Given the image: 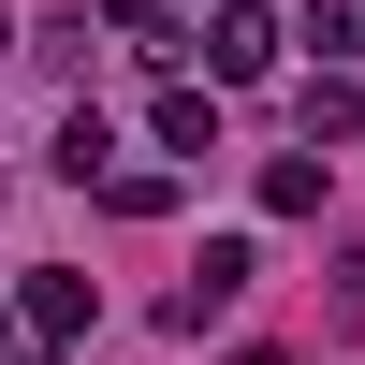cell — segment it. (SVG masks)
<instances>
[{
    "label": "cell",
    "instance_id": "1",
    "mask_svg": "<svg viewBox=\"0 0 365 365\" xmlns=\"http://www.w3.org/2000/svg\"><path fill=\"white\" fill-rule=\"evenodd\" d=\"M234 292H249V234H220V249H205L190 278H175V307H161V322H175V336H205V322H220Z\"/></svg>",
    "mask_w": 365,
    "mask_h": 365
},
{
    "label": "cell",
    "instance_id": "2",
    "mask_svg": "<svg viewBox=\"0 0 365 365\" xmlns=\"http://www.w3.org/2000/svg\"><path fill=\"white\" fill-rule=\"evenodd\" d=\"M205 73H220V88H249V73H278V15H263V0H234V15L205 29Z\"/></svg>",
    "mask_w": 365,
    "mask_h": 365
},
{
    "label": "cell",
    "instance_id": "3",
    "mask_svg": "<svg viewBox=\"0 0 365 365\" xmlns=\"http://www.w3.org/2000/svg\"><path fill=\"white\" fill-rule=\"evenodd\" d=\"M103 322V278H73V263H29V336H88Z\"/></svg>",
    "mask_w": 365,
    "mask_h": 365
},
{
    "label": "cell",
    "instance_id": "4",
    "mask_svg": "<svg viewBox=\"0 0 365 365\" xmlns=\"http://www.w3.org/2000/svg\"><path fill=\"white\" fill-rule=\"evenodd\" d=\"M58 175H73V190H103V175H117V132H103V103H73V117H58Z\"/></svg>",
    "mask_w": 365,
    "mask_h": 365
},
{
    "label": "cell",
    "instance_id": "5",
    "mask_svg": "<svg viewBox=\"0 0 365 365\" xmlns=\"http://www.w3.org/2000/svg\"><path fill=\"white\" fill-rule=\"evenodd\" d=\"M161 146L175 161H220V103H205V88H161Z\"/></svg>",
    "mask_w": 365,
    "mask_h": 365
},
{
    "label": "cell",
    "instance_id": "6",
    "mask_svg": "<svg viewBox=\"0 0 365 365\" xmlns=\"http://www.w3.org/2000/svg\"><path fill=\"white\" fill-rule=\"evenodd\" d=\"M103 205H117V220H175V175H161V161H117Z\"/></svg>",
    "mask_w": 365,
    "mask_h": 365
},
{
    "label": "cell",
    "instance_id": "7",
    "mask_svg": "<svg viewBox=\"0 0 365 365\" xmlns=\"http://www.w3.org/2000/svg\"><path fill=\"white\" fill-rule=\"evenodd\" d=\"M263 220H322V146L307 161H263Z\"/></svg>",
    "mask_w": 365,
    "mask_h": 365
},
{
    "label": "cell",
    "instance_id": "8",
    "mask_svg": "<svg viewBox=\"0 0 365 365\" xmlns=\"http://www.w3.org/2000/svg\"><path fill=\"white\" fill-rule=\"evenodd\" d=\"M307 44L322 58H365V0H307Z\"/></svg>",
    "mask_w": 365,
    "mask_h": 365
},
{
    "label": "cell",
    "instance_id": "9",
    "mask_svg": "<svg viewBox=\"0 0 365 365\" xmlns=\"http://www.w3.org/2000/svg\"><path fill=\"white\" fill-rule=\"evenodd\" d=\"M29 365H58V336H44V351H29Z\"/></svg>",
    "mask_w": 365,
    "mask_h": 365
},
{
    "label": "cell",
    "instance_id": "10",
    "mask_svg": "<svg viewBox=\"0 0 365 365\" xmlns=\"http://www.w3.org/2000/svg\"><path fill=\"white\" fill-rule=\"evenodd\" d=\"M0 44H15V15H0Z\"/></svg>",
    "mask_w": 365,
    "mask_h": 365
},
{
    "label": "cell",
    "instance_id": "11",
    "mask_svg": "<svg viewBox=\"0 0 365 365\" xmlns=\"http://www.w3.org/2000/svg\"><path fill=\"white\" fill-rule=\"evenodd\" d=\"M0 336H15V307H0Z\"/></svg>",
    "mask_w": 365,
    "mask_h": 365
}]
</instances>
